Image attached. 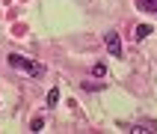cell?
<instances>
[{"label": "cell", "mask_w": 157, "mask_h": 134, "mask_svg": "<svg viewBox=\"0 0 157 134\" xmlns=\"http://www.w3.org/2000/svg\"><path fill=\"white\" fill-rule=\"evenodd\" d=\"M151 33H154V30H151V24H140L136 30H133V36H136V39H148Z\"/></svg>", "instance_id": "4"}, {"label": "cell", "mask_w": 157, "mask_h": 134, "mask_svg": "<svg viewBox=\"0 0 157 134\" xmlns=\"http://www.w3.org/2000/svg\"><path fill=\"white\" fill-rule=\"evenodd\" d=\"M56 101H59V89H51V92H48V104L56 107Z\"/></svg>", "instance_id": "5"}, {"label": "cell", "mask_w": 157, "mask_h": 134, "mask_svg": "<svg viewBox=\"0 0 157 134\" xmlns=\"http://www.w3.org/2000/svg\"><path fill=\"white\" fill-rule=\"evenodd\" d=\"M92 71H95V78H104V75H107V69H104V66H95Z\"/></svg>", "instance_id": "7"}, {"label": "cell", "mask_w": 157, "mask_h": 134, "mask_svg": "<svg viewBox=\"0 0 157 134\" xmlns=\"http://www.w3.org/2000/svg\"><path fill=\"white\" fill-rule=\"evenodd\" d=\"M104 42H107V51H110V57H122V39H119V33H113V30H110Z\"/></svg>", "instance_id": "2"}, {"label": "cell", "mask_w": 157, "mask_h": 134, "mask_svg": "<svg viewBox=\"0 0 157 134\" xmlns=\"http://www.w3.org/2000/svg\"><path fill=\"white\" fill-rule=\"evenodd\" d=\"M136 9L148 12V15H157V0H136Z\"/></svg>", "instance_id": "3"}, {"label": "cell", "mask_w": 157, "mask_h": 134, "mask_svg": "<svg viewBox=\"0 0 157 134\" xmlns=\"http://www.w3.org/2000/svg\"><path fill=\"white\" fill-rule=\"evenodd\" d=\"M44 128V119H33V122H30V131H42Z\"/></svg>", "instance_id": "6"}, {"label": "cell", "mask_w": 157, "mask_h": 134, "mask_svg": "<svg viewBox=\"0 0 157 134\" xmlns=\"http://www.w3.org/2000/svg\"><path fill=\"white\" fill-rule=\"evenodd\" d=\"M9 66L27 71V75H33V78L44 75V66H42V63H33V60H27V57H21V54H9Z\"/></svg>", "instance_id": "1"}]
</instances>
